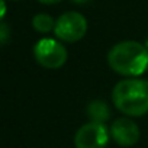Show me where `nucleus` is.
I'll list each match as a JSON object with an SVG mask.
<instances>
[{"instance_id":"f257e3e1","label":"nucleus","mask_w":148,"mask_h":148,"mask_svg":"<svg viewBox=\"0 0 148 148\" xmlns=\"http://www.w3.org/2000/svg\"><path fill=\"white\" fill-rule=\"evenodd\" d=\"M109 67L125 77H138L148 68V49L136 41H122L108 54Z\"/></svg>"},{"instance_id":"f03ea898","label":"nucleus","mask_w":148,"mask_h":148,"mask_svg":"<svg viewBox=\"0 0 148 148\" xmlns=\"http://www.w3.org/2000/svg\"><path fill=\"white\" fill-rule=\"evenodd\" d=\"M116 109L126 116H144L148 113V82L141 79L121 80L112 92Z\"/></svg>"},{"instance_id":"7ed1b4c3","label":"nucleus","mask_w":148,"mask_h":148,"mask_svg":"<svg viewBox=\"0 0 148 148\" xmlns=\"http://www.w3.org/2000/svg\"><path fill=\"white\" fill-rule=\"evenodd\" d=\"M87 32V21L79 12H65L55 21L54 34L60 41L77 42Z\"/></svg>"},{"instance_id":"20e7f679","label":"nucleus","mask_w":148,"mask_h":148,"mask_svg":"<svg viewBox=\"0 0 148 148\" xmlns=\"http://www.w3.org/2000/svg\"><path fill=\"white\" fill-rule=\"evenodd\" d=\"M34 57L42 67L55 70L65 64L68 54L60 41L52 38H42L34 47Z\"/></svg>"},{"instance_id":"39448f33","label":"nucleus","mask_w":148,"mask_h":148,"mask_svg":"<svg viewBox=\"0 0 148 148\" xmlns=\"http://www.w3.org/2000/svg\"><path fill=\"white\" fill-rule=\"evenodd\" d=\"M109 136L110 131H108L105 123L90 121L76 132L74 145L76 148H106Z\"/></svg>"},{"instance_id":"423d86ee","label":"nucleus","mask_w":148,"mask_h":148,"mask_svg":"<svg viewBox=\"0 0 148 148\" xmlns=\"http://www.w3.org/2000/svg\"><path fill=\"white\" fill-rule=\"evenodd\" d=\"M110 136L121 147H132L139 141V128L129 118H118L110 125Z\"/></svg>"},{"instance_id":"0eeeda50","label":"nucleus","mask_w":148,"mask_h":148,"mask_svg":"<svg viewBox=\"0 0 148 148\" xmlns=\"http://www.w3.org/2000/svg\"><path fill=\"white\" fill-rule=\"evenodd\" d=\"M87 116L92 122H100L105 123L109 118H110V109L109 106L102 102V100H93L87 105Z\"/></svg>"},{"instance_id":"6e6552de","label":"nucleus","mask_w":148,"mask_h":148,"mask_svg":"<svg viewBox=\"0 0 148 148\" xmlns=\"http://www.w3.org/2000/svg\"><path fill=\"white\" fill-rule=\"evenodd\" d=\"M32 26L35 31H38L39 34H48L51 31H54L55 28V21L47 15V13H38L34 16L32 19Z\"/></svg>"},{"instance_id":"1a4fd4ad","label":"nucleus","mask_w":148,"mask_h":148,"mask_svg":"<svg viewBox=\"0 0 148 148\" xmlns=\"http://www.w3.org/2000/svg\"><path fill=\"white\" fill-rule=\"evenodd\" d=\"M0 38H2V44L6 45L8 44V38H9V28L8 25L3 22L2 26H0Z\"/></svg>"},{"instance_id":"9d476101","label":"nucleus","mask_w":148,"mask_h":148,"mask_svg":"<svg viewBox=\"0 0 148 148\" xmlns=\"http://www.w3.org/2000/svg\"><path fill=\"white\" fill-rule=\"evenodd\" d=\"M39 3H44V5H55L58 2H61V0H38Z\"/></svg>"},{"instance_id":"9b49d317","label":"nucleus","mask_w":148,"mask_h":148,"mask_svg":"<svg viewBox=\"0 0 148 148\" xmlns=\"http://www.w3.org/2000/svg\"><path fill=\"white\" fill-rule=\"evenodd\" d=\"M2 18H5V13H6V3H5V0H2Z\"/></svg>"},{"instance_id":"f8f14e48","label":"nucleus","mask_w":148,"mask_h":148,"mask_svg":"<svg viewBox=\"0 0 148 148\" xmlns=\"http://www.w3.org/2000/svg\"><path fill=\"white\" fill-rule=\"evenodd\" d=\"M73 2H76L77 5H84V3H87V2H90V0H73Z\"/></svg>"},{"instance_id":"ddd939ff","label":"nucleus","mask_w":148,"mask_h":148,"mask_svg":"<svg viewBox=\"0 0 148 148\" xmlns=\"http://www.w3.org/2000/svg\"><path fill=\"white\" fill-rule=\"evenodd\" d=\"M144 45H145V48L148 49V36H147V39H145V44H144Z\"/></svg>"}]
</instances>
